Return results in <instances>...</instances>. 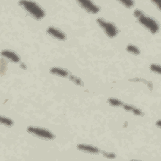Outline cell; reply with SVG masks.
I'll return each instance as SVG.
<instances>
[{
  "label": "cell",
  "instance_id": "8fae6325",
  "mask_svg": "<svg viewBox=\"0 0 161 161\" xmlns=\"http://www.w3.org/2000/svg\"><path fill=\"white\" fill-rule=\"evenodd\" d=\"M124 108H125L126 110H128V111H131L134 114L137 115H142V113L140 110H139V109H138L137 108L134 107L133 106H131V105H125L124 106Z\"/></svg>",
  "mask_w": 161,
  "mask_h": 161
},
{
  "label": "cell",
  "instance_id": "ba28073f",
  "mask_svg": "<svg viewBox=\"0 0 161 161\" xmlns=\"http://www.w3.org/2000/svg\"><path fill=\"white\" fill-rule=\"evenodd\" d=\"M2 55L3 57H5L6 58H8L9 60L13 62H18L20 60V57L17 54L9 50H3L2 52Z\"/></svg>",
  "mask_w": 161,
  "mask_h": 161
},
{
  "label": "cell",
  "instance_id": "8992f818",
  "mask_svg": "<svg viewBox=\"0 0 161 161\" xmlns=\"http://www.w3.org/2000/svg\"><path fill=\"white\" fill-rule=\"evenodd\" d=\"M47 32L50 35L53 36L54 38L57 39L59 40L64 41L66 39V35H65L61 30H58V28L50 27L47 28Z\"/></svg>",
  "mask_w": 161,
  "mask_h": 161
},
{
  "label": "cell",
  "instance_id": "ac0fdd59",
  "mask_svg": "<svg viewBox=\"0 0 161 161\" xmlns=\"http://www.w3.org/2000/svg\"><path fill=\"white\" fill-rule=\"evenodd\" d=\"M156 125H157L158 127H159V126H160V120H159V121H158V123H156Z\"/></svg>",
  "mask_w": 161,
  "mask_h": 161
},
{
  "label": "cell",
  "instance_id": "7c38bea8",
  "mask_svg": "<svg viewBox=\"0 0 161 161\" xmlns=\"http://www.w3.org/2000/svg\"><path fill=\"white\" fill-rule=\"evenodd\" d=\"M1 122L2 124H3V125L7 127H11L13 125V122L11 120L3 116H1Z\"/></svg>",
  "mask_w": 161,
  "mask_h": 161
},
{
  "label": "cell",
  "instance_id": "4fadbf2b",
  "mask_svg": "<svg viewBox=\"0 0 161 161\" xmlns=\"http://www.w3.org/2000/svg\"><path fill=\"white\" fill-rule=\"evenodd\" d=\"M108 101H109V104L113 106H119L122 105L121 101L115 99V98H109L108 99Z\"/></svg>",
  "mask_w": 161,
  "mask_h": 161
},
{
  "label": "cell",
  "instance_id": "3957f363",
  "mask_svg": "<svg viewBox=\"0 0 161 161\" xmlns=\"http://www.w3.org/2000/svg\"><path fill=\"white\" fill-rule=\"evenodd\" d=\"M96 22L109 37L114 38L118 35V28L113 24L109 22L103 18H98L96 20Z\"/></svg>",
  "mask_w": 161,
  "mask_h": 161
},
{
  "label": "cell",
  "instance_id": "5b68a950",
  "mask_svg": "<svg viewBox=\"0 0 161 161\" xmlns=\"http://www.w3.org/2000/svg\"><path fill=\"white\" fill-rule=\"evenodd\" d=\"M79 6L85 11L92 14H96L99 11V7L90 1H78Z\"/></svg>",
  "mask_w": 161,
  "mask_h": 161
},
{
  "label": "cell",
  "instance_id": "277c9868",
  "mask_svg": "<svg viewBox=\"0 0 161 161\" xmlns=\"http://www.w3.org/2000/svg\"><path fill=\"white\" fill-rule=\"evenodd\" d=\"M27 131L30 134L45 140H53L55 135L50 131L40 127H28Z\"/></svg>",
  "mask_w": 161,
  "mask_h": 161
},
{
  "label": "cell",
  "instance_id": "5bb4252c",
  "mask_svg": "<svg viewBox=\"0 0 161 161\" xmlns=\"http://www.w3.org/2000/svg\"><path fill=\"white\" fill-rule=\"evenodd\" d=\"M150 69L152 71L157 73V74H160V66L159 64H151L150 65Z\"/></svg>",
  "mask_w": 161,
  "mask_h": 161
},
{
  "label": "cell",
  "instance_id": "30bf717a",
  "mask_svg": "<svg viewBox=\"0 0 161 161\" xmlns=\"http://www.w3.org/2000/svg\"><path fill=\"white\" fill-rule=\"evenodd\" d=\"M127 50L128 52L133 54L134 55H138L140 54V50H139V49L136 46L132 44H130L127 47Z\"/></svg>",
  "mask_w": 161,
  "mask_h": 161
},
{
  "label": "cell",
  "instance_id": "9c48e42d",
  "mask_svg": "<svg viewBox=\"0 0 161 161\" xmlns=\"http://www.w3.org/2000/svg\"><path fill=\"white\" fill-rule=\"evenodd\" d=\"M50 72L54 75L61 77H67L69 74L68 72L66 70L59 68H52V69H50Z\"/></svg>",
  "mask_w": 161,
  "mask_h": 161
},
{
  "label": "cell",
  "instance_id": "e0dca14e",
  "mask_svg": "<svg viewBox=\"0 0 161 161\" xmlns=\"http://www.w3.org/2000/svg\"><path fill=\"white\" fill-rule=\"evenodd\" d=\"M20 68H21L24 69H27L26 65H25L24 63H22V64H20Z\"/></svg>",
  "mask_w": 161,
  "mask_h": 161
},
{
  "label": "cell",
  "instance_id": "6da1fadb",
  "mask_svg": "<svg viewBox=\"0 0 161 161\" xmlns=\"http://www.w3.org/2000/svg\"><path fill=\"white\" fill-rule=\"evenodd\" d=\"M134 16L138 18V21L145 28L152 33L155 34L158 32L159 30V25L157 21L150 17L146 16L144 13L139 10H136L134 11Z\"/></svg>",
  "mask_w": 161,
  "mask_h": 161
},
{
  "label": "cell",
  "instance_id": "52a82bcc",
  "mask_svg": "<svg viewBox=\"0 0 161 161\" xmlns=\"http://www.w3.org/2000/svg\"><path fill=\"white\" fill-rule=\"evenodd\" d=\"M77 149L83 152L89 153H99V149L93 145L87 144H79L77 145Z\"/></svg>",
  "mask_w": 161,
  "mask_h": 161
},
{
  "label": "cell",
  "instance_id": "2e32d148",
  "mask_svg": "<svg viewBox=\"0 0 161 161\" xmlns=\"http://www.w3.org/2000/svg\"><path fill=\"white\" fill-rule=\"evenodd\" d=\"M71 80H73V81L75 82L77 84H80V83H81V80H80V79L74 77V76H72V77H71Z\"/></svg>",
  "mask_w": 161,
  "mask_h": 161
},
{
  "label": "cell",
  "instance_id": "7a4b0ae2",
  "mask_svg": "<svg viewBox=\"0 0 161 161\" xmlns=\"http://www.w3.org/2000/svg\"><path fill=\"white\" fill-rule=\"evenodd\" d=\"M18 3L35 19L40 20L46 16L44 10L36 2L30 1H20L18 2Z\"/></svg>",
  "mask_w": 161,
  "mask_h": 161
},
{
  "label": "cell",
  "instance_id": "9a60e30c",
  "mask_svg": "<svg viewBox=\"0 0 161 161\" xmlns=\"http://www.w3.org/2000/svg\"><path fill=\"white\" fill-rule=\"evenodd\" d=\"M120 3L128 8H131V6H133L134 4V2L133 1H121L120 2Z\"/></svg>",
  "mask_w": 161,
  "mask_h": 161
}]
</instances>
